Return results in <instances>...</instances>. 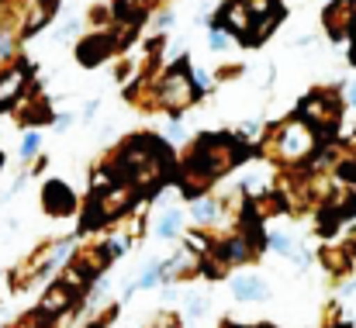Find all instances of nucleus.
I'll return each instance as SVG.
<instances>
[{"label":"nucleus","instance_id":"obj_4","mask_svg":"<svg viewBox=\"0 0 356 328\" xmlns=\"http://www.w3.org/2000/svg\"><path fill=\"white\" fill-rule=\"evenodd\" d=\"M70 204H73V197H70L59 183H52V187H49V211H66Z\"/></svg>","mask_w":356,"mask_h":328},{"label":"nucleus","instance_id":"obj_11","mask_svg":"<svg viewBox=\"0 0 356 328\" xmlns=\"http://www.w3.org/2000/svg\"><path fill=\"white\" fill-rule=\"evenodd\" d=\"M38 142H42V138H38V131H28V138H24V145H21V152H24V156H31V152L38 149Z\"/></svg>","mask_w":356,"mask_h":328},{"label":"nucleus","instance_id":"obj_10","mask_svg":"<svg viewBox=\"0 0 356 328\" xmlns=\"http://www.w3.org/2000/svg\"><path fill=\"white\" fill-rule=\"evenodd\" d=\"M59 304H66V290H52L49 301H45V311H56Z\"/></svg>","mask_w":356,"mask_h":328},{"label":"nucleus","instance_id":"obj_8","mask_svg":"<svg viewBox=\"0 0 356 328\" xmlns=\"http://www.w3.org/2000/svg\"><path fill=\"white\" fill-rule=\"evenodd\" d=\"M177 231H180V218H177V215H166L163 224H159V235H166V238H170V235H177Z\"/></svg>","mask_w":356,"mask_h":328},{"label":"nucleus","instance_id":"obj_15","mask_svg":"<svg viewBox=\"0 0 356 328\" xmlns=\"http://www.w3.org/2000/svg\"><path fill=\"white\" fill-rule=\"evenodd\" d=\"M108 252H111V256H121V252H124V242H111V249H108Z\"/></svg>","mask_w":356,"mask_h":328},{"label":"nucleus","instance_id":"obj_3","mask_svg":"<svg viewBox=\"0 0 356 328\" xmlns=\"http://www.w3.org/2000/svg\"><path fill=\"white\" fill-rule=\"evenodd\" d=\"M166 94H170L173 104H187L191 90H187V83H184V73H173V80L166 83Z\"/></svg>","mask_w":356,"mask_h":328},{"label":"nucleus","instance_id":"obj_5","mask_svg":"<svg viewBox=\"0 0 356 328\" xmlns=\"http://www.w3.org/2000/svg\"><path fill=\"white\" fill-rule=\"evenodd\" d=\"M21 80H24V73H21V69L3 73V76H0V101H3V97H14V94H17V87H21Z\"/></svg>","mask_w":356,"mask_h":328},{"label":"nucleus","instance_id":"obj_14","mask_svg":"<svg viewBox=\"0 0 356 328\" xmlns=\"http://www.w3.org/2000/svg\"><path fill=\"white\" fill-rule=\"evenodd\" d=\"M204 308H208V304H204V301H191V315H201V311H204Z\"/></svg>","mask_w":356,"mask_h":328},{"label":"nucleus","instance_id":"obj_2","mask_svg":"<svg viewBox=\"0 0 356 328\" xmlns=\"http://www.w3.org/2000/svg\"><path fill=\"white\" fill-rule=\"evenodd\" d=\"M232 290H236V297H242V301H259V297H266V284L256 280V277H238L236 284H232Z\"/></svg>","mask_w":356,"mask_h":328},{"label":"nucleus","instance_id":"obj_16","mask_svg":"<svg viewBox=\"0 0 356 328\" xmlns=\"http://www.w3.org/2000/svg\"><path fill=\"white\" fill-rule=\"evenodd\" d=\"M3 52H10V42H7V38H0V56H3Z\"/></svg>","mask_w":356,"mask_h":328},{"label":"nucleus","instance_id":"obj_6","mask_svg":"<svg viewBox=\"0 0 356 328\" xmlns=\"http://www.w3.org/2000/svg\"><path fill=\"white\" fill-rule=\"evenodd\" d=\"M191 215H194L197 221H211L215 218V204H211L208 197H197V201L191 204Z\"/></svg>","mask_w":356,"mask_h":328},{"label":"nucleus","instance_id":"obj_12","mask_svg":"<svg viewBox=\"0 0 356 328\" xmlns=\"http://www.w3.org/2000/svg\"><path fill=\"white\" fill-rule=\"evenodd\" d=\"M156 280H159V270H156V266H152V270H149V273H142V280H138V287H152V284H156Z\"/></svg>","mask_w":356,"mask_h":328},{"label":"nucleus","instance_id":"obj_1","mask_svg":"<svg viewBox=\"0 0 356 328\" xmlns=\"http://www.w3.org/2000/svg\"><path fill=\"white\" fill-rule=\"evenodd\" d=\"M280 149H284V156H301L305 149H312V131H305V128H287L284 131V138H280Z\"/></svg>","mask_w":356,"mask_h":328},{"label":"nucleus","instance_id":"obj_7","mask_svg":"<svg viewBox=\"0 0 356 328\" xmlns=\"http://www.w3.org/2000/svg\"><path fill=\"white\" fill-rule=\"evenodd\" d=\"M104 45H108L104 38H97V42H87V45H83V52H80V56H83V63H97V59L108 52Z\"/></svg>","mask_w":356,"mask_h":328},{"label":"nucleus","instance_id":"obj_13","mask_svg":"<svg viewBox=\"0 0 356 328\" xmlns=\"http://www.w3.org/2000/svg\"><path fill=\"white\" fill-rule=\"evenodd\" d=\"M211 45H215V49H222V45H225V35H222V31H215V35H211Z\"/></svg>","mask_w":356,"mask_h":328},{"label":"nucleus","instance_id":"obj_17","mask_svg":"<svg viewBox=\"0 0 356 328\" xmlns=\"http://www.w3.org/2000/svg\"><path fill=\"white\" fill-rule=\"evenodd\" d=\"M346 94H350V104H356V83L350 87V90H346Z\"/></svg>","mask_w":356,"mask_h":328},{"label":"nucleus","instance_id":"obj_9","mask_svg":"<svg viewBox=\"0 0 356 328\" xmlns=\"http://www.w3.org/2000/svg\"><path fill=\"white\" fill-rule=\"evenodd\" d=\"M270 245H273L277 252H287V256H294V245H291L284 235H273V238H270Z\"/></svg>","mask_w":356,"mask_h":328}]
</instances>
